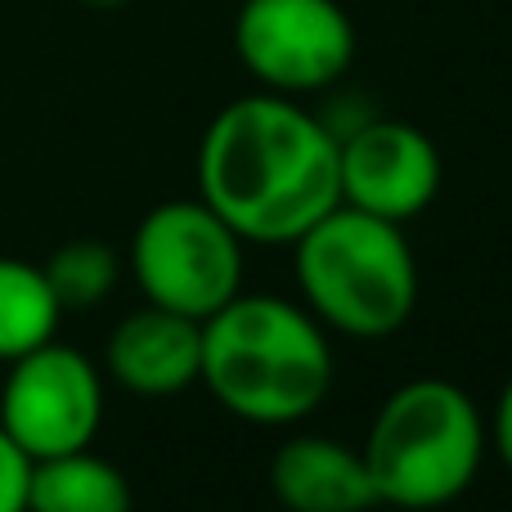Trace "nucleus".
I'll list each match as a JSON object with an SVG mask.
<instances>
[{
  "label": "nucleus",
  "mask_w": 512,
  "mask_h": 512,
  "mask_svg": "<svg viewBox=\"0 0 512 512\" xmlns=\"http://www.w3.org/2000/svg\"><path fill=\"white\" fill-rule=\"evenodd\" d=\"M342 140V203L405 225L441 194V153L418 126L369 117Z\"/></svg>",
  "instance_id": "8"
},
{
  "label": "nucleus",
  "mask_w": 512,
  "mask_h": 512,
  "mask_svg": "<svg viewBox=\"0 0 512 512\" xmlns=\"http://www.w3.org/2000/svg\"><path fill=\"white\" fill-rule=\"evenodd\" d=\"M104 427V378L68 342H45L9 364L0 387V432L27 459L90 450Z\"/></svg>",
  "instance_id": "6"
},
{
  "label": "nucleus",
  "mask_w": 512,
  "mask_h": 512,
  "mask_svg": "<svg viewBox=\"0 0 512 512\" xmlns=\"http://www.w3.org/2000/svg\"><path fill=\"white\" fill-rule=\"evenodd\" d=\"M360 450L378 504L427 512L454 504L477 481L486 427L463 387L445 378H414L382 400Z\"/></svg>",
  "instance_id": "4"
},
{
  "label": "nucleus",
  "mask_w": 512,
  "mask_h": 512,
  "mask_svg": "<svg viewBox=\"0 0 512 512\" xmlns=\"http://www.w3.org/2000/svg\"><path fill=\"white\" fill-rule=\"evenodd\" d=\"M131 274L144 301L203 324L243 292V239L203 198H171L135 230Z\"/></svg>",
  "instance_id": "5"
},
{
  "label": "nucleus",
  "mask_w": 512,
  "mask_h": 512,
  "mask_svg": "<svg viewBox=\"0 0 512 512\" xmlns=\"http://www.w3.org/2000/svg\"><path fill=\"white\" fill-rule=\"evenodd\" d=\"M63 306L41 265L23 256H0V364L54 342Z\"/></svg>",
  "instance_id": "12"
},
{
  "label": "nucleus",
  "mask_w": 512,
  "mask_h": 512,
  "mask_svg": "<svg viewBox=\"0 0 512 512\" xmlns=\"http://www.w3.org/2000/svg\"><path fill=\"white\" fill-rule=\"evenodd\" d=\"M27 481H32V459L0 432V512H27Z\"/></svg>",
  "instance_id": "14"
},
{
  "label": "nucleus",
  "mask_w": 512,
  "mask_h": 512,
  "mask_svg": "<svg viewBox=\"0 0 512 512\" xmlns=\"http://www.w3.org/2000/svg\"><path fill=\"white\" fill-rule=\"evenodd\" d=\"M45 279H50L54 297H59L63 315L68 310H90L117 288L122 279V261L108 243H95V239H77V243H63L50 261L41 265Z\"/></svg>",
  "instance_id": "13"
},
{
  "label": "nucleus",
  "mask_w": 512,
  "mask_h": 512,
  "mask_svg": "<svg viewBox=\"0 0 512 512\" xmlns=\"http://www.w3.org/2000/svg\"><path fill=\"white\" fill-rule=\"evenodd\" d=\"M131 481L95 450H72L32 463L27 512H131Z\"/></svg>",
  "instance_id": "11"
},
{
  "label": "nucleus",
  "mask_w": 512,
  "mask_h": 512,
  "mask_svg": "<svg viewBox=\"0 0 512 512\" xmlns=\"http://www.w3.org/2000/svg\"><path fill=\"white\" fill-rule=\"evenodd\" d=\"M297 288L319 324L346 337H391L418 306V261L405 230L337 203L297 243Z\"/></svg>",
  "instance_id": "3"
},
{
  "label": "nucleus",
  "mask_w": 512,
  "mask_h": 512,
  "mask_svg": "<svg viewBox=\"0 0 512 512\" xmlns=\"http://www.w3.org/2000/svg\"><path fill=\"white\" fill-rule=\"evenodd\" d=\"M198 198L243 243H297L342 203V140L292 95H243L203 131Z\"/></svg>",
  "instance_id": "1"
},
{
  "label": "nucleus",
  "mask_w": 512,
  "mask_h": 512,
  "mask_svg": "<svg viewBox=\"0 0 512 512\" xmlns=\"http://www.w3.org/2000/svg\"><path fill=\"white\" fill-rule=\"evenodd\" d=\"M104 360L131 396H180L203 378V324L149 301L113 328Z\"/></svg>",
  "instance_id": "9"
},
{
  "label": "nucleus",
  "mask_w": 512,
  "mask_h": 512,
  "mask_svg": "<svg viewBox=\"0 0 512 512\" xmlns=\"http://www.w3.org/2000/svg\"><path fill=\"white\" fill-rule=\"evenodd\" d=\"M239 63L274 95L328 90L355 59V27L337 0H243L234 18Z\"/></svg>",
  "instance_id": "7"
},
{
  "label": "nucleus",
  "mask_w": 512,
  "mask_h": 512,
  "mask_svg": "<svg viewBox=\"0 0 512 512\" xmlns=\"http://www.w3.org/2000/svg\"><path fill=\"white\" fill-rule=\"evenodd\" d=\"M495 450L504 459V468L512 472V378L499 391V405H495Z\"/></svg>",
  "instance_id": "15"
},
{
  "label": "nucleus",
  "mask_w": 512,
  "mask_h": 512,
  "mask_svg": "<svg viewBox=\"0 0 512 512\" xmlns=\"http://www.w3.org/2000/svg\"><path fill=\"white\" fill-rule=\"evenodd\" d=\"M77 5H86V9H122V5H131V0H77Z\"/></svg>",
  "instance_id": "16"
},
{
  "label": "nucleus",
  "mask_w": 512,
  "mask_h": 512,
  "mask_svg": "<svg viewBox=\"0 0 512 512\" xmlns=\"http://www.w3.org/2000/svg\"><path fill=\"white\" fill-rule=\"evenodd\" d=\"M270 490L288 512H369L378 504L364 450L333 436H292L270 459Z\"/></svg>",
  "instance_id": "10"
},
{
  "label": "nucleus",
  "mask_w": 512,
  "mask_h": 512,
  "mask_svg": "<svg viewBox=\"0 0 512 512\" xmlns=\"http://www.w3.org/2000/svg\"><path fill=\"white\" fill-rule=\"evenodd\" d=\"M203 382L234 418L288 427L333 391V346L310 310L283 297L239 292L203 319Z\"/></svg>",
  "instance_id": "2"
}]
</instances>
